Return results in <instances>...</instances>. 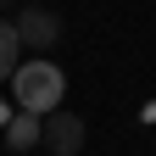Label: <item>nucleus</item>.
Listing matches in <instances>:
<instances>
[{
	"mask_svg": "<svg viewBox=\"0 0 156 156\" xmlns=\"http://www.w3.org/2000/svg\"><path fill=\"white\" fill-rule=\"evenodd\" d=\"M6 123H11V106H6V101H0V128H6Z\"/></svg>",
	"mask_w": 156,
	"mask_h": 156,
	"instance_id": "6",
	"label": "nucleus"
},
{
	"mask_svg": "<svg viewBox=\"0 0 156 156\" xmlns=\"http://www.w3.org/2000/svg\"><path fill=\"white\" fill-rule=\"evenodd\" d=\"M11 95H17V112H56L62 106V95H67V73L45 62V56H34V62H23L11 73Z\"/></svg>",
	"mask_w": 156,
	"mask_h": 156,
	"instance_id": "1",
	"label": "nucleus"
},
{
	"mask_svg": "<svg viewBox=\"0 0 156 156\" xmlns=\"http://www.w3.org/2000/svg\"><path fill=\"white\" fill-rule=\"evenodd\" d=\"M11 6H17V0H0V11H11Z\"/></svg>",
	"mask_w": 156,
	"mask_h": 156,
	"instance_id": "7",
	"label": "nucleus"
},
{
	"mask_svg": "<svg viewBox=\"0 0 156 156\" xmlns=\"http://www.w3.org/2000/svg\"><path fill=\"white\" fill-rule=\"evenodd\" d=\"M0 134H6V151L11 156H28L39 145V134H45V117H39V112H11V123L0 128Z\"/></svg>",
	"mask_w": 156,
	"mask_h": 156,
	"instance_id": "4",
	"label": "nucleus"
},
{
	"mask_svg": "<svg viewBox=\"0 0 156 156\" xmlns=\"http://www.w3.org/2000/svg\"><path fill=\"white\" fill-rule=\"evenodd\" d=\"M89 140V128H84V117L78 112H45V134H39V145H50V156H78Z\"/></svg>",
	"mask_w": 156,
	"mask_h": 156,
	"instance_id": "3",
	"label": "nucleus"
},
{
	"mask_svg": "<svg viewBox=\"0 0 156 156\" xmlns=\"http://www.w3.org/2000/svg\"><path fill=\"white\" fill-rule=\"evenodd\" d=\"M17 39L34 50V56H45L62 45V17H56L50 6H23L17 11Z\"/></svg>",
	"mask_w": 156,
	"mask_h": 156,
	"instance_id": "2",
	"label": "nucleus"
},
{
	"mask_svg": "<svg viewBox=\"0 0 156 156\" xmlns=\"http://www.w3.org/2000/svg\"><path fill=\"white\" fill-rule=\"evenodd\" d=\"M23 67V39H17V23H0V78H11Z\"/></svg>",
	"mask_w": 156,
	"mask_h": 156,
	"instance_id": "5",
	"label": "nucleus"
}]
</instances>
